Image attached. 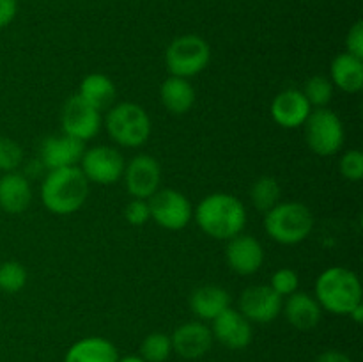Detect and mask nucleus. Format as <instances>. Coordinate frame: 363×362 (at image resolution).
I'll return each instance as SVG.
<instances>
[{"label":"nucleus","mask_w":363,"mask_h":362,"mask_svg":"<svg viewBox=\"0 0 363 362\" xmlns=\"http://www.w3.org/2000/svg\"><path fill=\"white\" fill-rule=\"evenodd\" d=\"M350 318H353L354 323H362V319H363V304L358 305V307H354L353 311L350 312Z\"/></svg>","instance_id":"36"},{"label":"nucleus","mask_w":363,"mask_h":362,"mask_svg":"<svg viewBox=\"0 0 363 362\" xmlns=\"http://www.w3.org/2000/svg\"><path fill=\"white\" fill-rule=\"evenodd\" d=\"M305 138L315 155H335L344 146L342 121L332 110L315 109L305 121Z\"/></svg>","instance_id":"7"},{"label":"nucleus","mask_w":363,"mask_h":362,"mask_svg":"<svg viewBox=\"0 0 363 362\" xmlns=\"http://www.w3.org/2000/svg\"><path fill=\"white\" fill-rule=\"evenodd\" d=\"M162 169L152 156L138 155L124 167V181L133 199H149L158 192Z\"/></svg>","instance_id":"11"},{"label":"nucleus","mask_w":363,"mask_h":362,"mask_svg":"<svg viewBox=\"0 0 363 362\" xmlns=\"http://www.w3.org/2000/svg\"><path fill=\"white\" fill-rule=\"evenodd\" d=\"M252 204L255 206V209L262 213H268L273 206L279 204L280 201V187L279 181L272 176H262L259 177L254 183L250 190Z\"/></svg>","instance_id":"25"},{"label":"nucleus","mask_w":363,"mask_h":362,"mask_svg":"<svg viewBox=\"0 0 363 362\" xmlns=\"http://www.w3.org/2000/svg\"><path fill=\"white\" fill-rule=\"evenodd\" d=\"M282 311V297L269 286H252L241 293L240 312L254 323H269Z\"/></svg>","instance_id":"12"},{"label":"nucleus","mask_w":363,"mask_h":362,"mask_svg":"<svg viewBox=\"0 0 363 362\" xmlns=\"http://www.w3.org/2000/svg\"><path fill=\"white\" fill-rule=\"evenodd\" d=\"M301 92L305 94L307 102L311 103V106L325 109L333 96V84L330 78L315 75V77L308 78L307 84H305V89Z\"/></svg>","instance_id":"27"},{"label":"nucleus","mask_w":363,"mask_h":362,"mask_svg":"<svg viewBox=\"0 0 363 362\" xmlns=\"http://www.w3.org/2000/svg\"><path fill=\"white\" fill-rule=\"evenodd\" d=\"M264 229L279 243L296 245L312 233L314 216L301 202H279L266 213Z\"/></svg>","instance_id":"4"},{"label":"nucleus","mask_w":363,"mask_h":362,"mask_svg":"<svg viewBox=\"0 0 363 362\" xmlns=\"http://www.w3.org/2000/svg\"><path fill=\"white\" fill-rule=\"evenodd\" d=\"M315 362H353L350 358V355L342 353V351H337V350H328L325 353L319 355L315 358Z\"/></svg>","instance_id":"35"},{"label":"nucleus","mask_w":363,"mask_h":362,"mask_svg":"<svg viewBox=\"0 0 363 362\" xmlns=\"http://www.w3.org/2000/svg\"><path fill=\"white\" fill-rule=\"evenodd\" d=\"M117 348L105 337H85L66 351L64 362H117Z\"/></svg>","instance_id":"20"},{"label":"nucleus","mask_w":363,"mask_h":362,"mask_svg":"<svg viewBox=\"0 0 363 362\" xmlns=\"http://www.w3.org/2000/svg\"><path fill=\"white\" fill-rule=\"evenodd\" d=\"M211 334L229 350H243L252 341V325L240 311L229 307L213 319Z\"/></svg>","instance_id":"14"},{"label":"nucleus","mask_w":363,"mask_h":362,"mask_svg":"<svg viewBox=\"0 0 363 362\" xmlns=\"http://www.w3.org/2000/svg\"><path fill=\"white\" fill-rule=\"evenodd\" d=\"M211 59V48L201 35H179L169 45L165 62L172 77L190 78L202 73Z\"/></svg>","instance_id":"6"},{"label":"nucleus","mask_w":363,"mask_h":362,"mask_svg":"<svg viewBox=\"0 0 363 362\" xmlns=\"http://www.w3.org/2000/svg\"><path fill=\"white\" fill-rule=\"evenodd\" d=\"M346 46H347V53L363 59V23L362 21H357V23L353 25V28H351L350 34H347L346 38Z\"/></svg>","instance_id":"33"},{"label":"nucleus","mask_w":363,"mask_h":362,"mask_svg":"<svg viewBox=\"0 0 363 362\" xmlns=\"http://www.w3.org/2000/svg\"><path fill=\"white\" fill-rule=\"evenodd\" d=\"M23 160V151L13 138L0 137V170L4 172H14Z\"/></svg>","instance_id":"29"},{"label":"nucleus","mask_w":363,"mask_h":362,"mask_svg":"<svg viewBox=\"0 0 363 362\" xmlns=\"http://www.w3.org/2000/svg\"><path fill=\"white\" fill-rule=\"evenodd\" d=\"M170 341H172V351L186 361H195V358L204 357L211 350L213 334L211 329L204 323L188 322L174 330Z\"/></svg>","instance_id":"13"},{"label":"nucleus","mask_w":363,"mask_h":362,"mask_svg":"<svg viewBox=\"0 0 363 362\" xmlns=\"http://www.w3.org/2000/svg\"><path fill=\"white\" fill-rule=\"evenodd\" d=\"M332 84L344 92L362 91L363 87V60L351 53H340L332 62Z\"/></svg>","instance_id":"22"},{"label":"nucleus","mask_w":363,"mask_h":362,"mask_svg":"<svg viewBox=\"0 0 363 362\" xmlns=\"http://www.w3.org/2000/svg\"><path fill=\"white\" fill-rule=\"evenodd\" d=\"M284 312H286L287 322L298 330H312L314 327H318L323 316L319 302L308 293H301V291H294L293 295L287 297Z\"/></svg>","instance_id":"18"},{"label":"nucleus","mask_w":363,"mask_h":362,"mask_svg":"<svg viewBox=\"0 0 363 362\" xmlns=\"http://www.w3.org/2000/svg\"><path fill=\"white\" fill-rule=\"evenodd\" d=\"M124 216H126L131 226H144L151 219L147 199H133L131 202H128L126 209H124Z\"/></svg>","instance_id":"32"},{"label":"nucleus","mask_w":363,"mask_h":362,"mask_svg":"<svg viewBox=\"0 0 363 362\" xmlns=\"http://www.w3.org/2000/svg\"><path fill=\"white\" fill-rule=\"evenodd\" d=\"M62 131L69 137L85 142L94 137L101 128V116L94 106L89 105L80 96H71L62 106L60 114Z\"/></svg>","instance_id":"10"},{"label":"nucleus","mask_w":363,"mask_h":362,"mask_svg":"<svg viewBox=\"0 0 363 362\" xmlns=\"http://www.w3.org/2000/svg\"><path fill=\"white\" fill-rule=\"evenodd\" d=\"M190 307L201 319H215L230 307V297L220 286H202L191 293Z\"/></svg>","instance_id":"21"},{"label":"nucleus","mask_w":363,"mask_h":362,"mask_svg":"<svg viewBox=\"0 0 363 362\" xmlns=\"http://www.w3.org/2000/svg\"><path fill=\"white\" fill-rule=\"evenodd\" d=\"M315 300L328 312L350 316V312L362 304L360 279L350 268L332 266L315 280Z\"/></svg>","instance_id":"3"},{"label":"nucleus","mask_w":363,"mask_h":362,"mask_svg":"<svg viewBox=\"0 0 363 362\" xmlns=\"http://www.w3.org/2000/svg\"><path fill=\"white\" fill-rule=\"evenodd\" d=\"M170 353H172V341L167 334L152 332L142 341L140 357L145 362H165Z\"/></svg>","instance_id":"26"},{"label":"nucleus","mask_w":363,"mask_h":362,"mask_svg":"<svg viewBox=\"0 0 363 362\" xmlns=\"http://www.w3.org/2000/svg\"><path fill=\"white\" fill-rule=\"evenodd\" d=\"M147 202L151 219L163 229H184L190 224L191 215H194L190 201L174 188H163V190L155 192L147 199Z\"/></svg>","instance_id":"8"},{"label":"nucleus","mask_w":363,"mask_h":362,"mask_svg":"<svg viewBox=\"0 0 363 362\" xmlns=\"http://www.w3.org/2000/svg\"><path fill=\"white\" fill-rule=\"evenodd\" d=\"M89 181L80 167H62L50 170L41 187V199L46 209L55 215H71L87 201Z\"/></svg>","instance_id":"2"},{"label":"nucleus","mask_w":363,"mask_h":362,"mask_svg":"<svg viewBox=\"0 0 363 362\" xmlns=\"http://www.w3.org/2000/svg\"><path fill=\"white\" fill-rule=\"evenodd\" d=\"M312 106L298 89H287L275 96L272 103V117L279 126L298 128L311 116Z\"/></svg>","instance_id":"17"},{"label":"nucleus","mask_w":363,"mask_h":362,"mask_svg":"<svg viewBox=\"0 0 363 362\" xmlns=\"http://www.w3.org/2000/svg\"><path fill=\"white\" fill-rule=\"evenodd\" d=\"M32 201L30 183L18 172H6L0 177V208L11 215L23 213Z\"/></svg>","instance_id":"19"},{"label":"nucleus","mask_w":363,"mask_h":362,"mask_svg":"<svg viewBox=\"0 0 363 362\" xmlns=\"http://www.w3.org/2000/svg\"><path fill=\"white\" fill-rule=\"evenodd\" d=\"M18 11L16 0H0V28L7 27L14 20Z\"/></svg>","instance_id":"34"},{"label":"nucleus","mask_w":363,"mask_h":362,"mask_svg":"<svg viewBox=\"0 0 363 362\" xmlns=\"http://www.w3.org/2000/svg\"><path fill=\"white\" fill-rule=\"evenodd\" d=\"M269 287L280 297H289L294 291H298V273L291 268L277 270L272 275Z\"/></svg>","instance_id":"30"},{"label":"nucleus","mask_w":363,"mask_h":362,"mask_svg":"<svg viewBox=\"0 0 363 362\" xmlns=\"http://www.w3.org/2000/svg\"><path fill=\"white\" fill-rule=\"evenodd\" d=\"M162 103L170 114H186L195 103V89L188 78L169 77L160 89Z\"/></svg>","instance_id":"23"},{"label":"nucleus","mask_w":363,"mask_h":362,"mask_svg":"<svg viewBox=\"0 0 363 362\" xmlns=\"http://www.w3.org/2000/svg\"><path fill=\"white\" fill-rule=\"evenodd\" d=\"M340 174L350 181H360L363 177V155L358 149L344 153L339 163Z\"/></svg>","instance_id":"31"},{"label":"nucleus","mask_w":363,"mask_h":362,"mask_svg":"<svg viewBox=\"0 0 363 362\" xmlns=\"http://www.w3.org/2000/svg\"><path fill=\"white\" fill-rule=\"evenodd\" d=\"M80 170L87 181L98 185H113L124 174V158L117 149L108 146H96L87 149L80 160Z\"/></svg>","instance_id":"9"},{"label":"nucleus","mask_w":363,"mask_h":362,"mask_svg":"<svg viewBox=\"0 0 363 362\" xmlns=\"http://www.w3.org/2000/svg\"><path fill=\"white\" fill-rule=\"evenodd\" d=\"M195 220L208 236L215 240H230L241 234L247 224L243 202L230 194H211L195 208Z\"/></svg>","instance_id":"1"},{"label":"nucleus","mask_w":363,"mask_h":362,"mask_svg":"<svg viewBox=\"0 0 363 362\" xmlns=\"http://www.w3.org/2000/svg\"><path fill=\"white\" fill-rule=\"evenodd\" d=\"M117 362H145L142 357H137V355H128V357L117 358Z\"/></svg>","instance_id":"37"},{"label":"nucleus","mask_w":363,"mask_h":362,"mask_svg":"<svg viewBox=\"0 0 363 362\" xmlns=\"http://www.w3.org/2000/svg\"><path fill=\"white\" fill-rule=\"evenodd\" d=\"M27 283V270L18 261H6L0 265V290L6 293H18Z\"/></svg>","instance_id":"28"},{"label":"nucleus","mask_w":363,"mask_h":362,"mask_svg":"<svg viewBox=\"0 0 363 362\" xmlns=\"http://www.w3.org/2000/svg\"><path fill=\"white\" fill-rule=\"evenodd\" d=\"M78 96L91 106H94L98 112H101V110L108 109L116 99V85L106 75L91 73L82 80Z\"/></svg>","instance_id":"24"},{"label":"nucleus","mask_w":363,"mask_h":362,"mask_svg":"<svg viewBox=\"0 0 363 362\" xmlns=\"http://www.w3.org/2000/svg\"><path fill=\"white\" fill-rule=\"evenodd\" d=\"M106 131L117 144L124 148H138L151 135V119L137 103L124 102L112 106L105 119Z\"/></svg>","instance_id":"5"},{"label":"nucleus","mask_w":363,"mask_h":362,"mask_svg":"<svg viewBox=\"0 0 363 362\" xmlns=\"http://www.w3.org/2000/svg\"><path fill=\"white\" fill-rule=\"evenodd\" d=\"M225 256L230 270L240 275H252L261 268L264 261L262 245L250 234H236L230 238Z\"/></svg>","instance_id":"15"},{"label":"nucleus","mask_w":363,"mask_h":362,"mask_svg":"<svg viewBox=\"0 0 363 362\" xmlns=\"http://www.w3.org/2000/svg\"><path fill=\"white\" fill-rule=\"evenodd\" d=\"M85 153L84 142L69 135H55L45 138L41 146V162L48 170L74 167Z\"/></svg>","instance_id":"16"}]
</instances>
